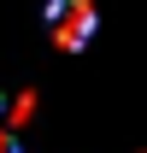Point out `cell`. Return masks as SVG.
I'll use <instances>...</instances> for the list:
<instances>
[{"label": "cell", "mask_w": 147, "mask_h": 153, "mask_svg": "<svg viewBox=\"0 0 147 153\" xmlns=\"http://www.w3.org/2000/svg\"><path fill=\"white\" fill-rule=\"evenodd\" d=\"M47 36H53V47H65V53H82L94 36V6L88 0H53L47 6Z\"/></svg>", "instance_id": "6da1fadb"}, {"label": "cell", "mask_w": 147, "mask_h": 153, "mask_svg": "<svg viewBox=\"0 0 147 153\" xmlns=\"http://www.w3.org/2000/svg\"><path fill=\"white\" fill-rule=\"evenodd\" d=\"M0 153H18V135L12 130H0Z\"/></svg>", "instance_id": "7a4b0ae2"}]
</instances>
